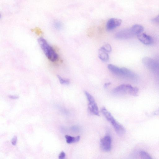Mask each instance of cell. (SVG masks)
Listing matches in <instances>:
<instances>
[{"label": "cell", "mask_w": 159, "mask_h": 159, "mask_svg": "<svg viewBox=\"0 0 159 159\" xmlns=\"http://www.w3.org/2000/svg\"><path fill=\"white\" fill-rule=\"evenodd\" d=\"M65 137L66 139V142L68 143H74L78 142L80 139V136H77L75 137L66 135L65 136Z\"/></svg>", "instance_id": "cell-15"}, {"label": "cell", "mask_w": 159, "mask_h": 159, "mask_svg": "<svg viewBox=\"0 0 159 159\" xmlns=\"http://www.w3.org/2000/svg\"><path fill=\"white\" fill-rule=\"evenodd\" d=\"M17 141V137L16 136H14L11 139V142L13 145H15Z\"/></svg>", "instance_id": "cell-19"}, {"label": "cell", "mask_w": 159, "mask_h": 159, "mask_svg": "<svg viewBox=\"0 0 159 159\" xmlns=\"http://www.w3.org/2000/svg\"><path fill=\"white\" fill-rule=\"evenodd\" d=\"M84 93L89 102L88 106L89 111L93 114L99 116L98 107L93 97L86 91H85Z\"/></svg>", "instance_id": "cell-4"}, {"label": "cell", "mask_w": 159, "mask_h": 159, "mask_svg": "<svg viewBox=\"0 0 159 159\" xmlns=\"http://www.w3.org/2000/svg\"><path fill=\"white\" fill-rule=\"evenodd\" d=\"M101 111L107 120L112 125L116 121L111 113L105 108L104 107L102 108L101 109Z\"/></svg>", "instance_id": "cell-10"}, {"label": "cell", "mask_w": 159, "mask_h": 159, "mask_svg": "<svg viewBox=\"0 0 159 159\" xmlns=\"http://www.w3.org/2000/svg\"><path fill=\"white\" fill-rule=\"evenodd\" d=\"M144 65L155 75L159 69L158 59H154L148 57H145L142 59Z\"/></svg>", "instance_id": "cell-3"}, {"label": "cell", "mask_w": 159, "mask_h": 159, "mask_svg": "<svg viewBox=\"0 0 159 159\" xmlns=\"http://www.w3.org/2000/svg\"><path fill=\"white\" fill-rule=\"evenodd\" d=\"M9 98L11 99H16L19 98V96L18 95H10L8 96Z\"/></svg>", "instance_id": "cell-22"}, {"label": "cell", "mask_w": 159, "mask_h": 159, "mask_svg": "<svg viewBox=\"0 0 159 159\" xmlns=\"http://www.w3.org/2000/svg\"><path fill=\"white\" fill-rule=\"evenodd\" d=\"M139 40L143 44L149 45L153 43V39L150 35L145 33H142L137 35Z\"/></svg>", "instance_id": "cell-9"}, {"label": "cell", "mask_w": 159, "mask_h": 159, "mask_svg": "<svg viewBox=\"0 0 159 159\" xmlns=\"http://www.w3.org/2000/svg\"><path fill=\"white\" fill-rule=\"evenodd\" d=\"M122 23L121 20L115 18L109 19L106 24V29L108 31L112 30L120 25Z\"/></svg>", "instance_id": "cell-8"}, {"label": "cell", "mask_w": 159, "mask_h": 159, "mask_svg": "<svg viewBox=\"0 0 159 159\" xmlns=\"http://www.w3.org/2000/svg\"><path fill=\"white\" fill-rule=\"evenodd\" d=\"M152 21L155 23L159 24V15L156 17L153 18L152 20Z\"/></svg>", "instance_id": "cell-21"}, {"label": "cell", "mask_w": 159, "mask_h": 159, "mask_svg": "<svg viewBox=\"0 0 159 159\" xmlns=\"http://www.w3.org/2000/svg\"><path fill=\"white\" fill-rule=\"evenodd\" d=\"M71 129L73 131H76L78 130V128L77 127L74 126L72 127Z\"/></svg>", "instance_id": "cell-24"}, {"label": "cell", "mask_w": 159, "mask_h": 159, "mask_svg": "<svg viewBox=\"0 0 159 159\" xmlns=\"http://www.w3.org/2000/svg\"><path fill=\"white\" fill-rule=\"evenodd\" d=\"M111 139L109 136H107L100 140L101 148L105 152L109 151L111 149Z\"/></svg>", "instance_id": "cell-6"}, {"label": "cell", "mask_w": 159, "mask_h": 159, "mask_svg": "<svg viewBox=\"0 0 159 159\" xmlns=\"http://www.w3.org/2000/svg\"><path fill=\"white\" fill-rule=\"evenodd\" d=\"M109 53L101 48L98 50V54L99 58L103 61L107 62L109 60Z\"/></svg>", "instance_id": "cell-12"}, {"label": "cell", "mask_w": 159, "mask_h": 159, "mask_svg": "<svg viewBox=\"0 0 159 159\" xmlns=\"http://www.w3.org/2000/svg\"><path fill=\"white\" fill-rule=\"evenodd\" d=\"M139 91V89L137 87H133L129 84H123L115 88L113 92L116 94H129L136 96L138 95Z\"/></svg>", "instance_id": "cell-2"}, {"label": "cell", "mask_w": 159, "mask_h": 159, "mask_svg": "<svg viewBox=\"0 0 159 159\" xmlns=\"http://www.w3.org/2000/svg\"><path fill=\"white\" fill-rule=\"evenodd\" d=\"M54 25L55 27L57 29H60L61 26V24L58 22H56Z\"/></svg>", "instance_id": "cell-23"}, {"label": "cell", "mask_w": 159, "mask_h": 159, "mask_svg": "<svg viewBox=\"0 0 159 159\" xmlns=\"http://www.w3.org/2000/svg\"><path fill=\"white\" fill-rule=\"evenodd\" d=\"M131 29L135 35H138L142 33L144 30L143 27L142 25L138 24L133 25Z\"/></svg>", "instance_id": "cell-14"}, {"label": "cell", "mask_w": 159, "mask_h": 159, "mask_svg": "<svg viewBox=\"0 0 159 159\" xmlns=\"http://www.w3.org/2000/svg\"><path fill=\"white\" fill-rule=\"evenodd\" d=\"M139 156L141 159H153L150 155L144 151H140Z\"/></svg>", "instance_id": "cell-16"}, {"label": "cell", "mask_w": 159, "mask_h": 159, "mask_svg": "<svg viewBox=\"0 0 159 159\" xmlns=\"http://www.w3.org/2000/svg\"><path fill=\"white\" fill-rule=\"evenodd\" d=\"M38 42L43 52L49 60L53 62L58 60V55L46 39L40 37L39 39Z\"/></svg>", "instance_id": "cell-1"}, {"label": "cell", "mask_w": 159, "mask_h": 159, "mask_svg": "<svg viewBox=\"0 0 159 159\" xmlns=\"http://www.w3.org/2000/svg\"><path fill=\"white\" fill-rule=\"evenodd\" d=\"M111 84V83H106L104 85V86L105 87H107L110 84Z\"/></svg>", "instance_id": "cell-25"}, {"label": "cell", "mask_w": 159, "mask_h": 159, "mask_svg": "<svg viewBox=\"0 0 159 159\" xmlns=\"http://www.w3.org/2000/svg\"><path fill=\"white\" fill-rule=\"evenodd\" d=\"M107 67L112 73L117 76H120V68L111 64H109Z\"/></svg>", "instance_id": "cell-13"}, {"label": "cell", "mask_w": 159, "mask_h": 159, "mask_svg": "<svg viewBox=\"0 0 159 159\" xmlns=\"http://www.w3.org/2000/svg\"><path fill=\"white\" fill-rule=\"evenodd\" d=\"M134 35L131 28L125 29L118 32L115 34V37L120 39H126L132 38Z\"/></svg>", "instance_id": "cell-5"}, {"label": "cell", "mask_w": 159, "mask_h": 159, "mask_svg": "<svg viewBox=\"0 0 159 159\" xmlns=\"http://www.w3.org/2000/svg\"><path fill=\"white\" fill-rule=\"evenodd\" d=\"M57 77L61 84H67L70 83L68 79H63L59 75H57Z\"/></svg>", "instance_id": "cell-18"}, {"label": "cell", "mask_w": 159, "mask_h": 159, "mask_svg": "<svg viewBox=\"0 0 159 159\" xmlns=\"http://www.w3.org/2000/svg\"><path fill=\"white\" fill-rule=\"evenodd\" d=\"M120 76L132 80H135L138 78V76L129 69L125 68H120Z\"/></svg>", "instance_id": "cell-7"}, {"label": "cell", "mask_w": 159, "mask_h": 159, "mask_svg": "<svg viewBox=\"0 0 159 159\" xmlns=\"http://www.w3.org/2000/svg\"><path fill=\"white\" fill-rule=\"evenodd\" d=\"M66 157L65 153L63 152L62 151L59 155V159H65Z\"/></svg>", "instance_id": "cell-20"}, {"label": "cell", "mask_w": 159, "mask_h": 159, "mask_svg": "<svg viewBox=\"0 0 159 159\" xmlns=\"http://www.w3.org/2000/svg\"><path fill=\"white\" fill-rule=\"evenodd\" d=\"M157 78H158V79H159V75H158L157 76Z\"/></svg>", "instance_id": "cell-26"}, {"label": "cell", "mask_w": 159, "mask_h": 159, "mask_svg": "<svg viewBox=\"0 0 159 159\" xmlns=\"http://www.w3.org/2000/svg\"><path fill=\"white\" fill-rule=\"evenodd\" d=\"M116 132L119 135H122L125 134V130L124 127L116 121L112 125Z\"/></svg>", "instance_id": "cell-11"}, {"label": "cell", "mask_w": 159, "mask_h": 159, "mask_svg": "<svg viewBox=\"0 0 159 159\" xmlns=\"http://www.w3.org/2000/svg\"><path fill=\"white\" fill-rule=\"evenodd\" d=\"M101 48L108 53L110 52L112 50L111 47L109 44H106L103 46Z\"/></svg>", "instance_id": "cell-17"}]
</instances>
